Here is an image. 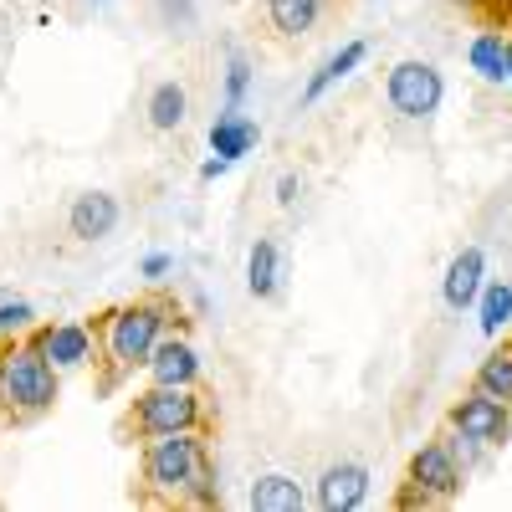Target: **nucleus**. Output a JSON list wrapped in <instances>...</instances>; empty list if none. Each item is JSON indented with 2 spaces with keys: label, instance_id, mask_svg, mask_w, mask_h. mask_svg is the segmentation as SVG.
Masks as SVG:
<instances>
[{
  "label": "nucleus",
  "instance_id": "nucleus-1",
  "mask_svg": "<svg viewBox=\"0 0 512 512\" xmlns=\"http://www.w3.org/2000/svg\"><path fill=\"white\" fill-rule=\"evenodd\" d=\"M175 323V308L164 297H139V303H118L98 318V359L108 364V384L149 364L154 344Z\"/></svg>",
  "mask_w": 512,
  "mask_h": 512
},
{
  "label": "nucleus",
  "instance_id": "nucleus-2",
  "mask_svg": "<svg viewBox=\"0 0 512 512\" xmlns=\"http://www.w3.org/2000/svg\"><path fill=\"white\" fill-rule=\"evenodd\" d=\"M57 395H62V369L31 338L0 344V410H6V420H16V425L41 420L57 405Z\"/></svg>",
  "mask_w": 512,
  "mask_h": 512
},
{
  "label": "nucleus",
  "instance_id": "nucleus-3",
  "mask_svg": "<svg viewBox=\"0 0 512 512\" xmlns=\"http://www.w3.org/2000/svg\"><path fill=\"white\" fill-rule=\"evenodd\" d=\"M205 436L200 431H169V436H149L144 441V456H139V477H144V492L154 502H185L195 472L205 466Z\"/></svg>",
  "mask_w": 512,
  "mask_h": 512
},
{
  "label": "nucleus",
  "instance_id": "nucleus-4",
  "mask_svg": "<svg viewBox=\"0 0 512 512\" xmlns=\"http://www.w3.org/2000/svg\"><path fill=\"white\" fill-rule=\"evenodd\" d=\"M205 400L195 395V384H149L128 405V425L134 436H169V431H200L205 425Z\"/></svg>",
  "mask_w": 512,
  "mask_h": 512
},
{
  "label": "nucleus",
  "instance_id": "nucleus-5",
  "mask_svg": "<svg viewBox=\"0 0 512 512\" xmlns=\"http://www.w3.org/2000/svg\"><path fill=\"white\" fill-rule=\"evenodd\" d=\"M384 103H390V113H400L405 123H431L446 103V77L436 62L425 57H405L390 67V77H384Z\"/></svg>",
  "mask_w": 512,
  "mask_h": 512
},
{
  "label": "nucleus",
  "instance_id": "nucleus-6",
  "mask_svg": "<svg viewBox=\"0 0 512 512\" xmlns=\"http://www.w3.org/2000/svg\"><path fill=\"white\" fill-rule=\"evenodd\" d=\"M405 482H415L425 497H431V502L441 507V502H456V497H461L466 472H461V461L451 456V446H446V436H441V441H425V446L410 456Z\"/></svg>",
  "mask_w": 512,
  "mask_h": 512
},
{
  "label": "nucleus",
  "instance_id": "nucleus-7",
  "mask_svg": "<svg viewBox=\"0 0 512 512\" xmlns=\"http://www.w3.org/2000/svg\"><path fill=\"white\" fill-rule=\"evenodd\" d=\"M31 344L62 374L98 364V328L93 323H41V328H31Z\"/></svg>",
  "mask_w": 512,
  "mask_h": 512
},
{
  "label": "nucleus",
  "instance_id": "nucleus-8",
  "mask_svg": "<svg viewBox=\"0 0 512 512\" xmlns=\"http://www.w3.org/2000/svg\"><path fill=\"white\" fill-rule=\"evenodd\" d=\"M308 502L318 512H359L369 502V466L364 461H333L318 472Z\"/></svg>",
  "mask_w": 512,
  "mask_h": 512
},
{
  "label": "nucleus",
  "instance_id": "nucleus-9",
  "mask_svg": "<svg viewBox=\"0 0 512 512\" xmlns=\"http://www.w3.org/2000/svg\"><path fill=\"white\" fill-rule=\"evenodd\" d=\"M446 425H451V431H466V436L487 441V446H502V441L512 436V405H502V400H492V395L472 390L466 400H456V405H451Z\"/></svg>",
  "mask_w": 512,
  "mask_h": 512
},
{
  "label": "nucleus",
  "instance_id": "nucleus-10",
  "mask_svg": "<svg viewBox=\"0 0 512 512\" xmlns=\"http://www.w3.org/2000/svg\"><path fill=\"white\" fill-rule=\"evenodd\" d=\"M118 221H123V205H118V195H108V190H82L72 205H67V236L72 241H108L113 231H118Z\"/></svg>",
  "mask_w": 512,
  "mask_h": 512
},
{
  "label": "nucleus",
  "instance_id": "nucleus-11",
  "mask_svg": "<svg viewBox=\"0 0 512 512\" xmlns=\"http://www.w3.org/2000/svg\"><path fill=\"white\" fill-rule=\"evenodd\" d=\"M200 349L190 344L185 333H175L169 328L159 344H154V354H149V364H144V374H149V384H200Z\"/></svg>",
  "mask_w": 512,
  "mask_h": 512
},
{
  "label": "nucleus",
  "instance_id": "nucleus-12",
  "mask_svg": "<svg viewBox=\"0 0 512 512\" xmlns=\"http://www.w3.org/2000/svg\"><path fill=\"white\" fill-rule=\"evenodd\" d=\"M487 282V251L482 246H461L451 262H446V277H441V303L451 313H466L477 308V292Z\"/></svg>",
  "mask_w": 512,
  "mask_h": 512
},
{
  "label": "nucleus",
  "instance_id": "nucleus-13",
  "mask_svg": "<svg viewBox=\"0 0 512 512\" xmlns=\"http://www.w3.org/2000/svg\"><path fill=\"white\" fill-rule=\"evenodd\" d=\"M287 282V256L272 236H256L251 251H246V292L256 297V303H272V297L282 292Z\"/></svg>",
  "mask_w": 512,
  "mask_h": 512
},
{
  "label": "nucleus",
  "instance_id": "nucleus-14",
  "mask_svg": "<svg viewBox=\"0 0 512 512\" xmlns=\"http://www.w3.org/2000/svg\"><path fill=\"white\" fill-rule=\"evenodd\" d=\"M369 57V41L364 36H354V41H344V47H338V52H328L318 67H313V77L303 82V108H313V103H323L333 88H338V82H344L359 62Z\"/></svg>",
  "mask_w": 512,
  "mask_h": 512
},
{
  "label": "nucleus",
  "instance_id": "nucleus-15",
  "mask_svg": "<svg viewBox=\"0 0 512 512\" xmlns=\"http://www.w3.org/2000/svg\"><path fill=\"white\" fill-rule=\"evenodd\" d=\"M256 144H262V128H256V118H246L241 108H221L210 118V154L241 164Z\"/></svg>",
  "mask_w": 512,
  "mask_h": 512
},
{
  "label": "nucleus",
  "instance_id": "nucleus-16",
  "mask_svg": "<svg viewBox=\"0 0 512 512\" xmlns=\"http://www.w3.org/2000/svg\"><path fill=\"white\" fill-rule=\"evenodd\" d=\"M246 507L251 512H303L308 507V487L287 477V472H262L246 492Z\"/></svg>",
  "mask_w": 512,
  "mask_h": 512
},
{
  "label": "nucleus",
  "instance_id": "nucleus-17",
  "mask_svg": "<svg viewBox=\"0 0 512 512\" xmlns=\"http://www.w3.org/2000/svg\"><path fill=\"white\" fill-rule=\"evenodd\" d=\"M328 6L333 0H267V26H272V36L297 41L328 16Z\"/></svg>",
  "mask_w": 512,
  "mask_h": 512
},
{
  "label": "nucleus",
  "instance_id": "nucleus-18",
  "mask_svg": "<svg viewBox=\"0 0 512 512\" xmlns=\"http://www.w3.org/2000/svg\"><path fill=\"white\" fill-rule=\"evenodd\" d=\"M466 62H472V72H477L482 82H492V88H507V82H512L507 36H502V31H477L472 47H466Z\"/></svg>",
  "mask_w": 512,
  "mask_h": 512
},
{
  "label": "nucleus",
  "instance_id": "nucleus-19",
  "mask_svg": "<svg viewBox=\"0 0 512 512\" xmlns=\"http://www.w3.org/2000/svg\"><path fill=\"white\" fill-rule=\"evenodd\" d=\"M144 118L149 128H159V134H175V128L190 118V93H185V82H154L149 88V103H144Z\"/></svg>",
  "mask_w": 512,
  "mask_h": 512
},
{
  "label": "nucleus",
  "instance_id": "nucleus-20",
  "mask_svg": "<svg viewBox=\"0 0 512 512\" xmlns=\"http://www.w3.org/2000/svg\"><path fill=\"white\" fill-rule=\"evenodd\" d=\"M472 390H482V395H492V400L512 405V344H502V349H487V354H482Z\"/></svg>",
  "mask_w": 512,
  "mask_h": 512
},
{
  "label": "nucleus",
  "instance_id": "nucleus-21",
  "mask_svg": "<svg viewBox=\"0 0 512 512\" xmlns=\"http://www.w3.org/2000/svg\"><path fill=\"white\" fill-rule=\"evenodd\" d=\"M512 323V282H482L477 292V328L482 338H497Z\"/></svg>",
  "mask_w": 512,
  "mask_h": 512
},
{
  "label": "nucleus",
  "instance_id": "nucleus-22",
  "mask_svg": "<svg viewBox=\"0 0 512 512\" xmlns=\"http://www.w3.org/2000/svg\"><path fill=\"white\" fill-rule=\"evenodd\" d=\"M246 93H251V62L231 47V52H226V77H221V98H226L221 108H241Z\"/></svg>",
  "mask_w": 512,
  "mask_h": 512
},
{
  "label": "nucleus",
  "instance_id": "nucleus-23",
  "mask_svg": "<svg viewBox=\"0 0 512 512\" xmlns=\"http://www.w3.org/2000/svg\"><path fill=\"white\" fill-rule=\"evenodd\" d=\"M221 472H216V461H210L205 456V466H200V472H195V482H190V492H185V502L190 507H221Z\"/></svg>",
  "mask_w": 512,
  "mask_h": 512
},
{
  "label": "nucleus",
  "instance_id": "nucleus-24",
  "mask_svg": "<svg viewBox=\"0 0 512 512\" xmlns=\"http://www.w3.org/2000/svg\"><path fill=\"white\" fill-rule=\"evenodd\" d=\"M154 16H159V26L164 31H195V21H200V6L195 0H154Z\"/></svg>",
  "mask_w": 512,
  "mask_h": 512
},
{
  "label": "nucleus",
  "instance_id": "nucleus-25",
  "mask_svg": "<svg viewBox=\"0 0 512 512\" xmlns=\"http://www.w3.org/2000/svg\"><path fill=\"white\" fill-rule=\"evenodd\" d=\"M446 446H451V456L461 461V472H477V466L487 461V441H477V436H466V431H451V425H446Z\"/></svg>",
  "mask_w": 512,
  "mask_h": 512
},
{
  "label": "nucleus",
  "instance_id": "nucleus-26",
  "mask_svg": "<svg viewBox=\"0 0 512 512\" xmlns=\"http://www.w3.org/2000/svg\"><path fill=\"white\" fill-rule=\"evenodd\" d=\"M36 318V308L26 303V297H0V338H11V333H26Z\"/></svg>",
  "mask_w": 512,
  "mask_h": 512
},
{
  "label": "nucleus",
  "instance_id": "nucleus-27",
  "mask_svg": "<svg viewBox=\"0 0 512 512\" xmlns=\"http://www.w3.org/2000/svg\"><path fill=\"white\" fill-rule=\"evenodd\" d=\"M169 272H175V256H169V251H149L144 262H139V277L144 282H164Z\"/></svg>",
  "mask_w": 512,
  "mask_h": 512
},
{
  "label": "nucleus",
  "instance_id": "nucleus-28",
  "mask_svg": "<svg viewBox=\"0 0 512 512\" xmlns=\"http://www.w3.org/2000/svg\"><path fill=\"white\" fill-rule=\"evenodd\" d=\"M297 200H303V180H297L292 169H287V175H277V205H282V210H292Z\"/></svg>",
  "mask_w": 512,
  "mask_h": 512
},
{
  "label": "nucleus",
  "instance_id": "nucleus-29",
  "mask_svg": "<svg viewBox=\"0 0 512 512\" xmlns=\"http://www.w3.org/2000/svg\"><path fill=\"white\" fill-rule=\"evenodd\" d=\"M395 502H400V507H436V502H431V497H425V492H420V487H415V482H405V487H400V497H395Z\"/></svg>",
  "mask_w": 512,
  "mask_h": 512
},
{
  "label": "nucleus",
  "instance_id": "nucleus-30",
  "mask_svg": "<svg viewBox=\"0 0 512 512\" xmlns=\"http://www.w3.org/2000/svg\"><path fill=\"white\" fill-rule=\"evenodd\" d=\"M221 175H231V159H221V154H210V159L200 164V180H221Z\"/></svg>",
  "mask_w": 512,
  "mask_h": 512
},
{
  "label": "nucleus",
  "instance_id": "nucleus-31",
  "mask_svg": "<svg viewBox=\"0 0 512 512\" xmlns=\"http://www.w3.org/2000/svg\"><path fill=\"white\" fill-rule=\"evenodd\" d=\"M461 6H492V0H461Z\"/></svg>",
  "mask_w": 512,
  "mask_h": 512
},
{
  "label": "nucleus",
  "instance_id": "nucleus-32",
  "mask_svg": "<svg viewBox=\"0 0 512 512\" xmlns=\"http://www.w3.org/2000/svg\"><path fill=\"white\" fill-rule=\"evenodd\" d=\"M88 6H98V11H103V6H113V0H88Z\"/></svg>",
  "mask_w": 512,
  "mask_h": 512
},
{
  "label": "nucleus",
  "instance_id": "nucleus-33",
  "mask_svg": "<svg viewBox=\"0 0 512 512\" xmlns=\"http://www.w3.org/2000/svg\"><path fill=\"white\" fill-rule=\"evenodd\" d=\"M497 6H502V11H507V16H512V0H497Z\"/></svg>",
  "mask_w": 512,
  "mask_h": 512
},
{
  "label": "nucleus",
  "instance_id": "nucleus-34",
  "mask_svg": "<svg viewBox=\"0 0 512 512\" xmlns=\"http://www.w3.org/2000/svg\"><path fill=\"white\" fill-rule=\"evenodd\" d=\"M507 62H512V41H507Z\"/></svg>",
  "mask_w": 512,
  "mask_h": 512
},
{
  "label": "nucleus",
  "instance_id": "nucleus-35",
  "mask_svg": "<svg viewBox=\"0 0 512 512\" xmlns=\"http://www.w3.org/2000/svg\"><path fill=\"white\" fill-rule=\"evenodd\" d=\"M226 6H241V0H226Z\"/></svg>",
  "mask_w": 512,
  "mask_h": 512
}]
</instances>
